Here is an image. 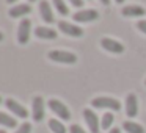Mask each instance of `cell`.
I'll return each instance as SVG.
<instances>
[{
    "label": "cell",
    "instance_id": "cell-25",
    "mask_svg": "<svg viewBox=\"0 0 146 133\" xmlns=\"http://www.w3.org/2000/svg\"><path fill=\"white\" fill-rule=\"evenodd\" d=\"M110 133H121V130L118 128V127H113V128L110 130Z\"/></svg>",
    "mask_w": 146,
    "mask_h": 133
},
{
    "label": "cell",
    "instance_id": "cell-26",
    "mask_svg": "<svg viewBox=\"0 0 146 133\" xmlns=\"http://www.w3.org/2000/svg\"><path fill=\"white\" fill-rule=\"evenodd\" d=\"M101 3L105 5V7H108V5H110V0H101Z\"/></svg>",
    "mask_w": 146,
    "mask_h": 133
},
{
    "label": "cell",
    "instance_id": "cell-19",
    "mask_svg": "<svg viewBox=\"0 0 146 133\" xmlns=\"http://www.w3.org/2000/svg\"><path fill=\"white\" fill-rule=\"evenodd\" d=\"M55 10L61 14V16H68L69 14V10H68V5L64 3V0H54Z\"/></svg>",
    "mask_w": 146,
    "mask_h": 133
},
{
    "label": "cell",
    "instance_id": "cell-1",
    "mask_svg": "<svg viewBox=\"0 0 146 133\" xmlns=\"http://www.w3.org/2000/svg\"><path fill=\"white\" fill-rule=\"evenodd\" d=\"M49 60L61 64H74L77 63V55L68 50H50L49 52Z\"/></svg>",
    "mask_w": 146,
    "mask_h": 133
},
{
    "label": "cell",
    "instance_id": "cell-13",
    "mask_svg": "<svg viewBox=\"0 0 146 133\" xmlns=\"http://www.w3.org/2000/svg\"><path fill=\"white\" fill-rule=\"evenodd\" d=\"M123 16L126 17H141L146 14V10L140 5H127V7L123 8Z\"/></svg>",
    "mask_w": 146,
    "mask_h": 133
},
{
    "label": "cell",
    "instance_id": "cell-11",
    "mask_svg": "<svg viewBox=\"0 0 146 133\" xmlns=\"http://www.w3.org/2000/svg\"><path fill=\"white\" fill-rule=\"evenodd\" d=\"M137 113H138V100H137V95L130 92L126 97V114L129 117H135Z\"/></svg>",
    "mask_w": 146,
    "mask_h": 133
},
{
    "label": "cell",
    "instance_id": "cell-31",
    "mask_svg": "<svg viewBox=\"0 0 146 133\" xmlns=\"http://www.w3.org/2000/svg\"><path fill=\"white\" fill-rule=\"evenodd\" d=\"M29 2H30V3H32V2H36V0H29Z\"/></svg>",
    "mask_w": 146,
    "mask_h": 133
},
{
    "label": "cell",
    "instance_id": "cell-24",
    "mask_svg": "<svg viewBox=\"0 0 146 133\" xmlns=\"http://www.w3.org/2000/svg\"><path fill=\"white\" fill-rule=\"evenodd\" d=\"M69 2L74 5V7H77V8H82L83 7V0H69Z\"/></svg>",
    "mask_w": 146,
    "mask_h": 133
},
{
    "label": "cell",
    "instance_id": "cell-5",
    "mask_svg": "<svg viewBox=\"0 0 146 133\" xmlns=\"http://www.w3.org/2000/svg\"><path fill=\"white\" fill-rule=\"evenodd\" d=\"M58 28H60V32H63L64 35L72 36V38H80V36H83V30L80 28L79 25L69 24V22H66V20H60V22H58Z\"/></svg>",
    "mask_w": 146,
    "mask_h": 133
},
{
    "label": "cell",
    "instance_id": "cell-22",
    "mask_svg": "<svg viewBox=\"0 0 146 133\" xmlns=\"http://www.w3.org/2000/svg\"><path fill=\"white\" fill-rule=\"evenodd\" d=\"M69 132L71 133H86L85 130L79 125V124H72V125H71V128H69Z\"/></svg>",
    "mask_w": 146,
    "mask_h": 133
},
{
    "label": "cell",
    "instance_id": "cell-10",
    "mask_svg": "<svg viewBox=\"0 0 146 133\" xmlns=\"http://www.w3.org/2000/svg\"><path fill=\"white\" fill-rule=\"evenodd\" d=\"M5 105H7L8 110H10L11 113H14L17 117H22V119H27V117H29V111H27L21 103H17V100H14V99H7V100H5Z\"/></svg>",
    "mask_w": 146,
    "mask_h": 133
},
{
    "label": "cell",
    "instance_id": "cell-29",
    "mask_svg": "<svg viewBox=\"0 0 146 133\" xmlns=\"http://www.w3.org/2000/svg\"><path fill=\"white\" fill-rule=\"evenodd\" d=\"M115 2H116V3H123L124 0H115Z\"/></svg>",
    "mask_w": 146,
    "mask_h": 133
},
{
    "label": "cell",
    "instance_id": "cell-28",
    "mask_svg": "<svg viewBox=\"0 0 146 133\" xmlns=\"http://www.w3.org/2000/svg\"><path fill=\"white\" fill-rule=\"evenodd\" d=\"M8 3H14V2H17V0H7Z\"/></svg>",
    "mask_w": 146,
    "mask_h": 133
},
{
    "label": "cell",
    "instance_id": "cell-2",
    "mask_svg": "<svg viewBox=\"0 0 146 133\" xmlns=\"http://www.w3.org/2000/svg\"><path fill=\"white\" fill-rule=\"evenodd\" d=\"M91 105L94 108H108V110H111V111H119L121 110L119 100H116V99H113V97H105V95L93 99Z\"/></svg>",
    "mask_w": 146,
    "mask_h": 133
},
{
    "label": "cell",
    "instance_id": "cell-9",
    "mask_svg": "<svg viewBox=\"0 0 146 133\" xmlns=\"http://www.w3.org/2000/svg\"><path fill=\"white\" fill-rule=\"evenodd\" d=\"M101 45H102L104 50L110 52V53H118V55H119V53H123V52H124V45L121 44V42L111 39V38H102L101 39Z\"/></svg>",
    "mask_w": 146,
    "mask_h": 133
},
{
    "label": "cell",
    "instance_id": "cell-32",
    "mask_svg": "<svg viewBox=\"0 0 146 133\" xmlns=\"http://www.w3.org/2000/svg\"><path fill=\"white\" fill-rule=\"evenodd\" d=\"M0 103H2V97H0Z\"/></svg>",
    "mask_w": 146,
    "mask_h": 133
},
{
    "label": "cell",
    "instance_id": "cell-7",
    "mask_svg": "<svg viewBox=\"0 0 146 133\" xmlns=\"http://www.w3.org/2000/svg\"><path fill=\"white\" fill-rule=\"evenodd\" d=\"M99 17V13L96 10H80L72 14L74 22H93Z\"/></svg>",
    "mask_w": 146,
    "mask_h": 133
},
{
    "label": "cell",
    "instance_id": "cell-4",
    "mask_svg": "<svg viewBox=\"0 0 146 133\" xmlns=\"http://www.w3.org/2000/svg\"><path fill=\"white\" fill-rule=\"evenodd\" d=\"M30 30H32V22L30 19H22L19 22V27H17V42L22 45H25L27 42L30 41Z\"/></svg>",
    "mask_w": 146,
    "mask_h": 133
},
{
    "label": "cell",
    "instance_id": "cell-23",
    "mask_svg": "<svg viewBox=\"0 0 146 133\" xmlns=\"http://www.w3.org/2000/svg\"><path fill=\"white\" fill-rule=\"evenodd\" d=\"M137 28L146 35V20H138V22H137Z\"/></svg>",
    "mask_w": 146,
    "mask_h": 133
},
{
    "label": "cell",
    "instance_id": "cell-21",
    "mask_svg": "<svg viewBox=\"0 0 146 133\" xmlns=\"http://www.w3.org/2000/svg\"><path fill=\"white\" fill-rule=\"evenodd\" d=\"M30 132H32V125H30L29 122H24V124H21L19 128H17L14 133H30Z\"/></svg>",
    "mask_w": 146,
    "mask_h": 133
},
{
    "label": "cell",
    "instance_id": "cell-15",
    "mask_svg": "<svg viewBox=\"0 0 146 133\" xmlns=\"http://www.w3.org/2000/svg\"><path fill=\"white\" fill-rule=\"evenodd\" d=\"M35 35H36V38H41V39H55L57 38V32L54 28H49V27H36Z\"/></svg>",
    "mask_w": 146,
    "mask_h": 133
},
{
    "label": "cell",
    "instance_id": "cell-12",
    "mask_svg": "<svg viewBox=\"0 0 146 133\" xmlns=\"http://www.w3.org/2000/svg\"><path fill=\"white\" fill-rule=\"evenodd\" d=\"M39 16H41V19L47 24L54 22V13H52V8H50L47 0H41V2H39Z\"/></svg>",
    "mask_w": 146,
    "mask_h": 133
},
{
    "label": "cell",
    "instance_id": "cell-20",
    "mask_svg": "<svg viewBox=\"0 0 146 133\" xmlns=\"http://www.w3.org/2000/svg\"><path fill=\"white\" fill-rule=\"evenodd\" d=\"M113 114L111 113H104V116H102V119H101V127L104 130H107V128H110L111 127V124H113Z\"/></svg>",
    "mask_w": 146,
    "mask_h": 133
},
{
    "label": "cell",
    "instance_id": "cell-16",
    "mask_svg": "<svg viewBox=\"0 0 146 133\" xmlns=\"http://www.w3.org/2000/svg\"><path fill=\"white\" fill-rule=\"evenodd\" d=\"M123 128L126 130L127 133H145L143 125H140V124H137V122H132V120H124Z\"/></svg>",
    "mask_w": 146,
    "mask_h": 133
},
{
    "label": "cell",
    "instance_id": "cell-14",
    "mask_svg": "<svg viewBox=\"0 0 146 133\" xmlns=\"http://www.w3.org/2000/svg\"><path fill=\"white\" fill-rule=\"evenodd\" d=\"M29 13H32L30 3H21V5H16V7H13L10 10V16L14 17V19H16V17H24Z\"/></svg>",
    "mask_w": 146,
    "mask_h": 133
},
{
    "label": "cell",
    "instance_id": "cell-33",
    "mask_svg": "<svg viewBox=\"0 0 146 133\" xmlns=\"http://www.w3.org/2000/svg\"><path fill=\"white\" fill-rule=\"evenodd\" d=\"M145 85H146V80H145Z\"/></svg>",
    "mask_w": 146,
    "mask_h": 133
},
{
    "label": "cell",
    "instance_id": "cell-8",
    "mask_svg": "<svg viewBox=\"0 0 146 133\" xmlns=\"http://www.w3.org/2000/svg\"><path fill=\"white\" fill-rule=\"evenodd\" d=\"M83 117H85V122H86V125L90 127L91 133H99L101 122H99L96 113H93V110H90V108H85V110H83Z\"/></svg>",
    "mask_w": 146,
    "mask_h": 133
},
{
    "label": "cell",
    "instance_id": "cell-3",
    "mask_svg": "<svg viewBox=\"0 0 146 133\" xmlns=\"http://www.w3.org/2000/svg\"><path fill=\"white\" fill-rule=\"evenodd\" d=\"M47 107L50 108V110L54 111V113L57 114L60 119H63V120H69L71 119L69 108H68L61 100H58V99H50V100L47 102Z\"/></svg>",
    "mask_w": 146,
    "mask_h": 133
},
{
    "label": "cell",
    "instance_id": "cell-27",
    "mask_svg": "<svg viewBox=\"0 0 146 133\" xmlns=\"http://www.w3.org/2000/svg\"><path fill=\"white\" fill-rule=\"evenodd\" d=\"M3 38H5V36H3V33H2V32H0V42H2V41H3Z\"/></svg>",
    "mask_w": 146,
    "mask_h": 133
},
{
    "label": "cell",
    "instance_id": "cell-30",
    "mask_svg": "<svg viewBox=\"0 0 146 133\" xmlns=\"http://www.w3.org/2000/svg\"><path fill=\"white\" fill-rule=\"evenodd\" d=\"M0 133H7V132H5V130H0Z\"/></svg>",
    "mask_w": 146,
    "mask_h": 133
},
{
    "label": "cell",
    "instance_id": "cell-6",
    "mask_svg": "<svg viewBox=\"0 0 146 133\" xmlns=\"http://www.w3.org/2000/svg\"><path fill=\"white\" fill-rule=\"evenodd\" d=\"M32 116H33V120H36V122L42 120V117H44V100H42L41 95L33 97V102H32Z\"/></svg>",
    "mask_w": 146,
    "mask_h": 133
},
{
    "label": "cell",
    "instance_id": "cell-17",
    "mask_svg": "<svg viewBox=\"0 0 146 133\" xmlns=\"http://www.w3.org/2000/svg\"><path fill=\"white\" fill-rule=\"evenodd\" d=\"M0 125H5L7 128H14L17 125V120L14 117H11L10 114L0 111Z\"/></svg>",
    "mask_w": 146,
    "mask_h": 133
},
{
    "label": "cell",
    "instance_id": "cell-18",
    "mask_svg": "<svg viewBox=\"0 0 146 133\" xmlns=\"http://www.w3.org/2000/svg\"><path fill=\"white\" fill-rule=\"evenodd\" d=\"M49 128L54 133H66V127L57 119H49Z\"/></svg>",
    "mask_w": 146,
    "mask_h": 133
}]
</instances>
